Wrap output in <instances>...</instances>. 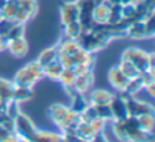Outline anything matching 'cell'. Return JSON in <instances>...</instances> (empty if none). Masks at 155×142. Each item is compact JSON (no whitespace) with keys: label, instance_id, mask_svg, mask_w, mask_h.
Here are the masks:
<instances>
[{"label":"cell","instance_id":"obj_23","mask_svg":"<svg viewBox=\"0 0 155 142\" xmlns=\"http://www.w3.org/2000/svg\"><path fill=\"white\" fill-rule=\"evenodd\" d=\"M63 69H64L63 66L61 64V62H59L58 58H57V59L53 61L52 63H50V64H47L46 67H44V75H46V76H48V78H51V79L58 80V78H59V75L62 74Z\"/></svg>","mask_w":155,"mask_h":142},{"label":"cell","instance_id":"obj_30","mask_svg":"<svg viewBox=\"0 0 155 142\" xmlns=\"http://www.w3.org/2000/svg\"><path fill=\"white\" fill-rule=\"evenodd\" d=\"M18 7L25 11L30 17H34L38 12L36 0H18Z\"/></svg>","mask_w":155,"mask_h":142},{"label":"cell","instance_id":"obj_45","mask_svg":"<svg viewBox=\"0 0 155 142\" xmlns=\"http://www.w3.org/2000/svg\"><path fill=\"white\" fill-rule=\"evenodd\" d=\"M103 2H105L107 5L111 6V5H116V4H120V0H104Z\"/></svg>","mask_w":155,"mask_h":142},{"label":"cell","instance_id":"obj_42","mask_svg":"<svg viewBox=\"0 0 155 142\" xmlns=\"http://www.w3.org/2000/svg\"><path fill=\"white\" fill-rule=\"evenodd\" d=\"M7 40H6V38L5 36H1L0 35V51H2V50H5L6 47H7Z\"/></svg>","mask_w":155,"mask_h":142},{"label":"cell","instance_id":"obj_31","mask_svg":"<svg viewBox=\"0 0 155 142\" xmlns=\"http://www.w3.org/2000/svg\"><path fill=\"white\" fill-rule=\"evenodd\" d=\"M57 142V141H63L62 134H54V132H48V131H39L36 135V142Z\"/></svg>","mask_w":155,"mask_h":142},{"label":"cell","instance_id":"obj_39","mask_svg":"<svg viewBox=\"0 0 155 142\" xmlns=\"http://www.w3.org/2000/svg\"><path fill=\"white\" fill-rule=\"evenodd\" d=\"M144 24H145L147 38H151L154 35V33H155V17H154V13L144 19Z\"/></svg>","mask_w":155,"mask_h":142},{"label":"cell","instance_id":"obj_48","mask_svg":"<svg viewBox=\"0 0 155 142\" xmlns=\"http://www.w3.org/2000/svg\"><path fill=\"white\" fill-rule=\"evenodd\" d=\"M130 2H132V0H120L121 5H126V4H130Z\"/></svg>","mask_w":155,"mask_h":142},{"label":"cell","instance_id":"obj_2","mask_svg":"<svg viewBox=\"0 0 155 142\" xmlns=\"http://www.w3.org/2000/svg\"><path fill=\"white\" fill-rule=\"evenodd\" d=\"M113 38L101 28L99 24H93L90 29H82L81 34L76 39L80 47L93 53L104 47Z\"/></svg>","mask_w":155,"mask_h":142},{"label":"cell","instance_id":"obj_41","mask_svg":"<svg viewBox=\"0 0 155 142\" xmlns=\"http://www.w3.org/2000/svg\"><path fill=\"white\" fill-rule=\"evenodd\" d=\"M144 87H145L147 92L149 93V96H151V97H154V96H155V83L148 84V85H145Z\"/></svg>","mask_w":155,"mask_h":142},{"label":"cell","instance_id":"obj_13","mask_svg":"<svg viewBox=\"0 0 155 142\" xmlns=\"http://www.w3.org/2000/svg\"><path fill=\"white\" fill-rule=\"evenodd\" d=\"M126 36L131 39H143L147 38L144 19H134L130 23L126 29Z\"/></svg>","mask_w":155,"mask_h":142},{"label":"cell","instance_id":"obj_37","mask_svg":"<svg viewBox=\"0 0 155 142\" xmlns=\"http://www.w3.org/2000/svg\"><path fill=\"white\" fill-rule=\"evenodd\" d=\"M97 117V114H96V109H94V106L93 104H88L86 108H85V110L84 112H81L80 113V120H84V121H91L92 119H94Z\"/></svg>","mask_w":155,"mask_h":142},{"label":"cell","instance_id":"obj_8","mask_svg":"<svg viewBox=\"0 0 155 142\" xmlns=\"http://www.w3.org/2000/svg\"><path fill=\"white\" fill-rule=\"evenodd\" d=\"M76 6L79 8V22L82 25V29H90L93 27V8L96 4L93 0H76Z\"/></svg>","mask_w":155,"mask_h":142},{"label":"cell","instance_id":"obj_3","mask_svg":"<svg viewBox=\"0 0 155 142\" xmlns=\"http://www.w3.org/2000/svg\"><path fill=\"white\" fill-rule=\"evenodd\" d=\"M41 76H44V68L40 66L38 61H33L27 63L23 68H21L13 79V84L16 86H33Z\"/></svg>","mask_w":155,"mask_h":142},{"label":"cell","instance_id":"obj_38","mask_svg":"<svg viewBox=\"0 0 155 142\" xmlns=\"http://www.w3.org/2000/svg\"><path fill=\"white\" fill-rule=\"evenodd\" d=\"M16 24V22L13 19H8V18H5V17H1L0 16V35L1 36H5L8 30Z\"/></svg>","mask_w":155,"mask_h":142},{"label":"cell","instance_id":"obj_43","mask_svg":"<svg viewBox=\"0 0 155 142\" xmlns=\"http://www.w3.org/2000/svg\"><path fill=\"white\" fill-rule=\"evenodd\" d=\"M149 68L150 69L155 68V55L154 53H149Z\"/></svg>","mask_w":155,"mask_h":142},{"label":"cell","instance_id":"obj_10","mask_svg":"<svg viewBox=\"0 0 155 142\" xmlns=\"http://www.w3.org/2000/svg\"><path fill=\"white\" fill-rule=\"evenodd\" d=\"M78 19H79V8L75 1L65 2L61 6V21L63 25L75 22Z\"/></svg>","mask_w":155,"mask_h":142},{"label":"cell","instance_id":"obj_28","mask_svg":"<svg viewBox=\"0 0 155 142\" xmlns=\"http://www.w3.org/2000/svg\"><path fill=\"white\" fill-rule=\"evenodd\" d=\"M119 68L122 70V73H124L128 79L136 78V76H138V75L140 74L139 70H138L130 61H127V59H125V58L121 59V62H120V64H119Z\"/></svg>","mask_w":155,"mask_h":142},{"label":"cell","instance_id":"obj_34","mask_svg":"<svg viewBox=\"0 0 155 142\" xmlns=\"http://www.w3.org/2000/svg\"><path fill=\"white\" fill-rule=\"evenodd\" d=\"M121 15L124 19L134 21L136 19V5L134 2H130L126 5H122L121 7Z\"/></svg>","mask_w":155,"mask_h":142},{"label":"cell","instance_id":"obj_15","mask_svg":"<svg viewBox=\"0 0 155 142\" xmlns=\"http://www.w3.org/2000/svg\"><path fill=\"white\" fill-rule=\"evenodd\" d=\"M81 47L75 39H69L65 36V40L58 44V57L59 56H71Z\"/></svg>","mask_w":155,"mask_h":142},{"label":"cell","instance_id":"obj_4","mask_svg":"<svg viewBox=\"0 0 155 142\" xmlns=\"http://www.w3.org/2000/svg\"><path fill=\"white\" fill-rule=\"evenodd\" d=\"M51 119L61 127V130L75 126L80 121V114L73 112L69 109V107H65L63 104H53L48 109Z\"/></svg>","mask_w":155,"mask_h":142},{"label":"cell","instance_id":"obj_1","mask_svg":"<svg viewBox=\"0 0 155 142\" xmlns=\"http://www.w3.org/2000/svg\"><path fill=\"white\" fill-rule=\"evenodd\" d=\"M113 131L121 141H150L153 140L151 132L143 131L139 127L137 117L128 115L125 119L113 120Z\"/></svg>","mask_w":155,"mask_h":142},{"label":"cell","instance_id":"obj_50","mask_svg":"<svg viewBox=\"0 0 155 142\" xmlns=\"http://www.w3.org/2000/svg\"><path fill=\"white\" fill-rule=\"evenodd\" d=\"M137 1H140V0H132V2H137Z\"/></svg>","mask_w":155,"mask_h":142},{"label":"cell","instance_id":"obj_19","mask_svg":"<svg viewBox=\"0 0 155 142\" xmlns=\"http://www.w3.org/2000/svg\"><path fill=\"white\" fill-rule=\"evenodd\" d=\"M114 95L105 90H94L91 96H90V103L94 106H101V104H109Z\"/></svg>","mask_w":155,"mask_h":142},{"label":"cell","instance_id":"obj_29","mask_svg":"<svg viewBox=\"0 0 155 142\" xmlns=\"http://www.w3.org/2000/svg\"><path fill=\"white\" fill-rule=\"evenodd\" d=\"M17 10H18V0H8L4 10L0 12V16L8 19H13Z\"/></svg>","mask_w":155,"mask_h":142},{"label":"cell","instance_id":"obj_21","mask_svg":"<svg viewBox=\"0 0 155 142\" xmlns=\"http://www.w3.org/2000/svg\"><path fill=\"white\" fill-rule=\"evenodd\" d=\"M33 90L30 86H16L13 89V93H12V100H15L16 102H24L28 101L33 97Z\"/></svg>","mask_w":155,"mask_h":142},{"label":"cell","instance_id":"obj_26","mask_svg":"<svg viewBox=\"0 0 155 142\" xmlns=\"http://www.w3.org/2000/svg\"><path fill=\"white\" fill-rule=\"evenodd\" d=\"M82 32V25L80 24L79 21H75V22H71L69 24H65L64 25V33H65V36L69 38V39H78L79 35L81 34Z\"/></svg>","mask_w":155,"mask_h":142},{"label":"cell","instance_id":"obj_25","mask_svg":"<svg viewBox=\"0 0 155 142\" xmlns=\"http://www.w3.org/2000/svg\"><path fill=\"white\" fill-rule=\"evenodd\" d=\"M142 87H143V83H142L140 76L138 75V76H136V78L128 79V81H127V84H126L124 91H121V92L125 93V95H131V96H133V95H134L136 92H138Z\"/></svg>","mask_w":155,"mask_h":142},{"label":"cell","instance_id":"obj_9","mask_svg":"<svg viewBox=\"0 0 155 142\" xmlns=\"http://www.w3.org/2000/svg\"><path fill=\"white\" fill-rule=\"evenodd\" d=\"M109 107L113 114V120H120V119H125L126 117H128L125 98L122 97V95L113 96L111 101L109 102Z\"/></svg>","mask_w":155,"mask_h":142},{"label":"cell","instance_id":"obj_35","mask_svg":"<svg viewBox=\"0 0 155 142\" xmlns=\"http://www.w3.org/2000/svg\"><path fill=\"white\" fill-rule=\"evenodd\" d=\"M93 106H94V104H93ZM94 109H96V114H97V117L104 119L105 121H107V120H113V114H111V110H110L109 104L94 106Z\"/></svg>","mask_w":155,"mask_h":142},{"label":"cell","instance_id":"obj_16","mask_svg":"<svg viewBox=\"0 0 155 142\" xmlns=\"http://www.w3.org/2000/svg\"><path fill=\"white\" fill-rule=\"evenodd\" d=\"M75 78H76V74H75V72H74L73 69H63L62 74H61L59 78H58V80L63 84V86L65 87L68 95H70V96H71L73 93L78 92V91L74 89V85H73Z\"/></svg>","mask_w":155,"mask_h":142},{"label":"cell","instance_id":"obj_14","mask_svg":"<svg viewBox=\"0 0 155 142\" xmlns=\"http://www.w3.org/2000/svg\"><path fill=\"white\" fill-rule=\"evenodd\" d=\"M6 49H8V51L13 56H16V57H24L28 53L29 46H28L27 40L22 36V38H18V39H15V40L8 41Z\"/></svg>","mask_w":155,"mask_h":142},{"label":"cell","instance_id":"obj_33","mask_svg":"<svg viewBox=\"0 0 155 142\" xmlns=\"http://www.w3.org/2000/svg\"><path fill=\"white\" fill-rule=\"evenodd\" d=\"M23 35H24V24L16 23V24L8 30V33L5 35V38H6L7 41H11V40L22 38Z\"/></svg>","mask_w":155,"mask_h":142},{"label":"cell","instance_id":"obj_51","mask_svg":"<svg viewBox=\"0 0 155 142\" xmlns=\"http://www.w3.org/2000/svg\"><path fill=\"white\" fill-rule=\"evenodd\" d=\"M0 101H1V100H0Z\"/></svg>","mask_w":155,"mask_h":142},{"label":"cell","instance_id":"obj_22","mask_svg":"<svg viewBox=\"0 0 155 142\" xmlns=\"http://www.w3.org/2000/svg\"><path fill=\"white\" fill-rule=\"evenodd\" d=\"M87 106H88V103H87V101L85 100L84 93H81V92H75V93L71 95V104H70V107H69L70 110H73V112H75V113H78V114H80L81 112L85 110V108H86Z\"/></svg>","mask_w":155,"mask_h":142},{"label":"cell","instance_id":"obj_7","mask_svg":"<svg viewBox=\"0 0 155 142\" xmlns=\"http://www.w3.org/2000/svg\"><path fill=\"white\" fill-rule=\"evenodd\" d=\"M121 95L125 98L126 109H127V114L128 115L140 117V115H144V114H154V107L150 103L136 100L131 95H125V93H121Z\"/></svg>","mask_w":155,"mask_h":142},{"label":"cell","instance_id":"obj_5","mask_svg":"<svg viewBox=\"0 0 155 142\" xmlns=\"http://www.w3.org/2000/svg\"><path fill=\"white\" fill-rule=\"evenodd\" d=\"M15 123V134L19 141H31L36 142L38 129L34 126L33 121L23 113H18V115L13 119Z\"/></svg>","mask_w":155,"mask_h":142},{"label":"cell","instance_id":"obj_27","mask_svg":"<svg viewBox=\"0 0 155 142\" xmlns=\"http://www.w3.org/2000/svg\"><path fill=\"white\" fill-rule=\"evenodd\" d=\"M137 119H138L139 127H140L143 131L153 132V130H154V125H155L154 114H144V115L137 117Z\"/></svg>","mask_w":155,"mask_h":142},{"label":"cell","instance_id":"obj_32","mask_svg":"<svg viewBox=\"0 0 155 142\" xmlns=\"http://www.w3.org/2000/svg\"><path fill=\"white\" fill-rule=\"evenodd\" d=\"M121 4H116V5H111L109 7V17H108V23L109 24H116L122 19V15H121Z\"/></svg>","mask_w":155,"mask_h":142},{"label":"cell","instance_id":"obj_18","mask_svg":"<svg viewBox=\"0 0 155 142\" xmlns=\"http://www.w3.org/2000/svg\"><path fill=\"white\" fill-rule=\"evenodd\" d=\"M58 58V45H54V46H52V47H50V49H46V50H44L40 55H39V57H38V62L40 63V66L44 68V67H46L47 64H50V63H52L53 61H56Z\"/></svg>","mask_w":155,"mask_h":142},{"label":"cell","instance_id":"obj_40","mask_svg":"<svg viewBox=\"0 0 155 142\" xmlns=\"http://www.w3.org/2000/svg\"><path fill=\"white\" fill-rule=\"evenodd\" d=\"M105 123H107V121H105L104 119L99 118V117H96L94 119H92V120L90 121V124L92 125V127H93V130H94L96 132L103 131L104 127H105Z\"/></svg>","mask_w":155,"mask_h":142},{"label":"cell","instance_id":"obj_46","mask_svg":"<svg viewBox=\"0 0 155 142\" xmlns=\"http://www.w3.org/2000/svg\"><path fill=\"white\" fill-rule=\"evenodd\" d=\"M7 1H8V0H0V12L4 10V7H5L6 4H7Z\"/></svg>","mask_w":155,"mask_h":142},{"label":"cell","instance_id":"obj_47","mask_svg":"<svg viewBox=\"0 0 155 142\" xmlns=\"http://www.w3.org/2000/svg\"><path fill=\"white\" fill-rule=\"evenodd\" d=\"M5 107H6V102H4V101H0V112L5 110Z\"/></svg>","mask_w":155,"mask_h":142},{"label":"cell","instance_id":"obj_24","mask_svg":"<svg viewBox=\"0 0 155 142\" xmlns=\"http://www.w3.org/2000/svg\"><path fill=\"white\" fill-rule=\"evenodd\" d=\"M13 89H15V84L0 78V100L4 102H7L10 100H12V93H13Z\"/></svg>","mask_w":155,"mask_h":142},{"label":"cell","instance_id":"obj_36","mask_svg":"<svg viewBox=\"0 0 155 142\" xmlns=\"http://www.w3.org/2000/svg\"><path fill=\"white\" fill-rule=\"evenodd\" d=\"M5 112H6V114H7L10 118L15 119V118L18 115V113H19L18 102H16L15 100L7 101V102H6V107H5Z\"/></svg>","mask_w":155,"mask_h":142},{"label":"cell","instance_id":"obj_11","mask_svg":"<svg viewBox=\"0 0 155 142\" xmlns=\"http://www.w3.org/2000/svg\"><path fill=\"white\" fill-rule=\"evenodd\" d=\"M108 79H109V83L113 85V87H115L119 91H124V89L128 81V78L122 73V70L119 68V66H114L110 68V70L108 73Z\"/></svg>","mask_w":155,"mask_h":142},{"label":"cell","instance_id":"obj_17","mask_svg":"<svg viewBox=\"0 0 155 142\" xmlns=\"http://www.w3.org/2000/svg\"><path fill=\"white\" fill-rule=\"evenodd\" d=\"M109 5H107L105 2L98 4L94 6L93 8V22L94 24H105L108 23V17H109Z\"/></svg>","mask_w":155,"mask_h":142},{"label":"cell","instance_id":"obj_6","mask_svg":"<svg viewBox=\"0 0 155 142\" xmlns=\"http://www.w3.org/2000/svg\"><path fill=\"white\" fill-rule=\"evenodd\" d=\"M122 58L130 61L138 70L139 73H143L149 68V53H147L145 51L140 50V49H136V47H128L125 50Z\"/></svg>","mask_w":155,"mask_h":142},{"label":"cell","instance_id":"obj_20","mask_svg":"<svg viewBox=\"0 0 155 142\" xmlns=\"http://www.w3.org/2000/svg\"><path fill=\"white\" fill-rule=\"evenodd\" d=\"M96 131L93 130L92 125L88 121L80 120L76 126V135L80 137L81 141H91Z\"/></svg>","mask_w":155,"mask_h":142},{"label":"cell","instance_id":"obj_12","mask_svg":"<svg viewBox=\"0 0 155 142\" xmlns=\"http://www.w3.org/2000/svg\"><path fill=\"white\" fill-rule=\"evenodd\" d=\"M92 84H93V73H92V70H88V72L78 74L73 85L78 92L85 93L91 87Z\"/></svg>","mask_w":155,"mask_h":142},{"label":"cell","instance_id":"obj_44","mask_svg":"<svg viewBox=\"0 0 155 142\" xmlns=\"http://www.w3.org/2000/svg\"><path fill=\"white\" fill-rule=\"evenodd\" d=\"M8 134H11V132H7V131H6V130L0 125V141H4V140L7 137V135H8Z\"/></svg>","mask_w":155,"mask_h":142},{"label":"cell","instance_id":"obj_49","mask_svg":"<svg viewBox=\"0 0 155 142\" xmlns=\"http://www.w3.org/2000/svg\"><path fill=\"white\" fill-rule=\"evenodd\" d=\"M104 0H93V2L96 4V5H98V4H102Z\"/></svg>","mask_w":155,"mask_h":142}]
</instances>
